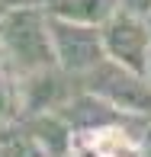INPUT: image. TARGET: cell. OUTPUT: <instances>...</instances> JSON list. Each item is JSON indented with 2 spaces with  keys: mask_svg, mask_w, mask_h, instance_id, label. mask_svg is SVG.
Returning a JSON list of instances; mask_svg holds the SVG:
<instances>
[{
  "mask_svg": "<svg viewBox=\"0 0 151 157\" xmlns=\"http://www.w3.org/2000/svg\"><path fill=\"white\" fill-rule=\"evenodd\" d=\"M0 48L6 71L16 77L35 74L42 67H55V48L48 32V13L35 0L13 3L0 19Z\"/></svg>",
  "mask_w": 151,
  "mask_h": 157,
  "instance_id": "1",
  "label": "cell"
},
{
  "mask_svg": "<svg viewBox=\"0 0 151 157\" xmlns=\"http://www.w3.org/2000/svg\"><path fill=\"white\" fill-rule=\"evenodd\" d=\"M81 90L106 99L109 106H116L119 112L135 119H151V83L145 74L122 67V64L103 58L93 71L81 77Z\"/></svg>",
  "mask_w": 151,
  "mask_h": 157,
  "instance_id": "2",
  "label": "cell"
},
{
  "mask_svg": "<svg viewBox=\"0 0 151 157\" xmlns=\"http://www.w3.org/2000/svg\"><path fill=\"white\" fill-rule=\"evenodd\" d=\"M48 32H52V48H55L58 67L68 71V74H74V77H84L87 71H93L106 58L100 26L48 16Z\"/></svg>",
  "mask_w": 151,
  "mask_h": 157,
  "instance_id": "3",
  "label": "cell"
},
{
  "mask_svg": "<svg viewBox=\"0 0 151 157\" xmlns=\"http://www.w3.org/2000/svg\"><path fill=\"white\" fill-rule=\"evenodd\" d=\"M100 35H103V52L109 61L135 71V74H145L148 55H151L148 19L135 16V13H125V10H116L100 26Z\"/></svg>",
  "mask_w": 151,
  "mask_h": 157,
  "instance_id": "4",
  "label": "cell"
},
{
  "mask_svg": "<svg viewBox=\"0 0 151 157\" xmlns=\"http://www.w3.org/2000/svg\"><path fill=\"white\" fill-rule=\"evenodd\" d=\"M19 80V99H23V116H45V112H61L68 103L81 93V77L55 67H42L35 74L16 77Z\"/></svg>",
  "mask_w": 151,
  "mask_h": 157,
  "instance_id": "5",
  "label": "cell"
},
{
  "mask_svg": "<svg viewBox=\"0 0 151 157\" xmlns=\"http://www.w3.org/2000/svg\"><path fill=\"white\" fill-rule=\"evenodd\" d=\"M23 125L32 132V138L48 151V157H74L77 151V135L68 125V119L58 112H45V116H23Z\"/></svg>",
  "mask_w": 151,
  "mask_h": 157,
  "instance_id": "6",
  "label": "cell"
},
{
  "mask_svg": "<svg viewBox=\"0 0 151 157\" xmlns=\"http://www.w3.org/2000/svg\"><path fill=\"white\" fill-rule=\"evenodd\" d=\"M77 141H84V151L97 154V157H145L141 154V141L132 138L129 125H116V128H103V132H93V135H81Z\"/></svg>",
  "mask_w": 151,
  "mask_h": 157,
  "instance_id": "7",
  "label": "cell"
},
{
  "mask_svg": "<svg viewBox=\"0 0 151 157\" xmlns=\"http://www.w3.org/2000/svg\"><path fill=\"white\" fill-rule=\"evenodd\" d=\"M48 16L74 19L87 26H103L113 13L119 10V0H42Z\"/></svg>",
  "mask_w": 151,
  "mask_h": 157,
  "instance_id": "8",
  "label": "cell"
},
{
  "mask_svg": "<svg viewBox=\"0 0 151 157\" xmlns=\"http://www.w3.org/2000/svg\"><path fill=\"white\" fill-rule=\"evenodd\" d=\"M0 157H48V151L32 138V132L19 119L6 132H0Z\"/></svg>",
  "mask_w": 151,
  "mask_h": 157,
  "instance_id": "9",
  "label": "cell"
},
{
  "mask_svg": "<svg viewBox=\"0 0 151 157\" xmlns=\"http://www.w3.org/2000/svg\"><path fill=\"white\" fill-rule=\"evenodd\" d=\"M23 119V99H19V80L10 71H0V132Z\"/></svg>",
  "mask_w": 151,
  "mask_h": 157,
  "instance_id": "10",
  "label": "cell"
},
{
  "mask_svg": "<svg viewBox=\"0 0 151 157\" xmlns=\"http://www.w3.org/2000/svg\"><path fill=\"white\" fill-rule=\"evenodd\" d=\"M119 10L135 13V16L148 19V13H151V0H119Z\"/></svg>",
  "mask_w": 151,
  "mask_h": 157,
  "instance_id": "11",
  "label": "cell"
},
{
  "mask_svg": "<svg viewBox=\"0 0 151 157\" xmlns=\"http://www.w3.org/2000/svg\"><path fill=\"white\" fill-rule=\"evenodd\" d=\"M141 154H145V157H151V119H148V122H145V128H141Z\"/></svg>",
  "mask_w": 151,
  "mask_h": 157,
  "instance_id": "12",
  "label": "cell"
},
{
  "mask_svg": "<svg viewBox=\"0 0 151 157\" xmlns=\"http://www.w3.org/2000/svg\"><path fill=\"white\" fill-rule=\"evenodd\" d=\"M145 77H148V83H151V55H148V67H145Z\"/></svg>",
  "mask_w": 151,
  "mask_h": 157,
  "instance_id": "13",
  "label": "cell"
},
{
  "mask_svg": "<svg viewBox=\"0 0 151 157\" xmlns=\"http://www.w3.org/2000/svg\"><path fill=\"white\" fill-rule=\"evenodd\" d=\"M10 10V3H0V19H3V13Z\"/></svg>",
  "mask_w": 151,
  "mask_h": 157,
  "instance_id": "14",
  "label": "cell"
},
{
  "mask_svg": "<svg viewBox=\"0 0 151 157\" xmlns=\"http://www.w3.org/2000/svg\"><path fill=\"white\" fill-rule=\"evenodd\" d=\"M74 157H93V154H87V151H74Z\"/></svg>",
  "mask_w": 151,
  "mask_h": 157,
  "instance_id": "15",
  "label": "cell"
},
{
  "mask_svg": "<svg viewBox=\"0 0 151 157\" xmlns=\"http://www.w3.org/2000/svg\"><path fill=\"white\" fill-rule=\"evenodd\" d=\"M6 67V61H3V48H0V71H3Z\"/></svg>",
  "mask_w": 151,
  "mask_h": 157,
  "instance_id": "16",
  "label": "cell"
},
{
  "mask_svg": "<svg viewBox=\"0 0 151 157\" xmlns=\"http://www.w3.org/2000/svg\"><path fill=\"white\" fill-rule=\"evenodd\" d=\"M0 3H10L13 6V3H23V0H0Z\"/></svg>",
  "mask_w": 151,
  "mask_h": 157,
  "instance_id": "17",
  "label": "cell"
},
{
  "mask_svg": "<svg viewBox=\"0 0 151 157\" xmlns=\"http://www.w3.org/2000/svg\"><path fill=\"white\" fill-rule=\"evenodd\" d=\"M148 29H151V13H148Z\"/></svg>",
  "mask_w": 151,
  "mask_h": 157,
  "instance_id": "18",
  "label": "cell"
}]
</instances>
